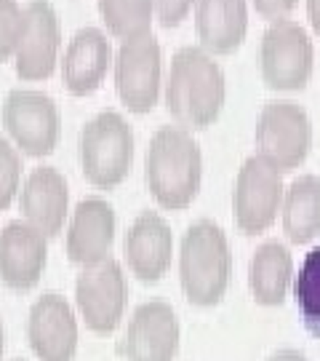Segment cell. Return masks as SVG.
Listing matches in <instances>:
<instances>
[{
	"mask_svg": "<svg viewBox=\"0 0 320 361\" xmlns=\"http://www.w3.org/2000/svg\"><path fill=\"white\" fill-rule=\"evenodd\" d=\"M163 99L171 118L184 129L211 126L227 102V78L217 56L203 46H181L171 56Z\"/></svg>",
	"mask_w": 320,
	"mask_h": 361,
	"instance_id": "6da1fadb",
	"label": "cell"
},
{
	"mask_svg": "<svg viewBox=\"0 0 320 361\" xmlns=\"http://www.w3.org/2000/svg\"><path fill=\"white\" fill-rule=\"evenodd\" d=\"M144 182L155 201L171 212L187 209L198 198L203 182V150L190 129L166 123L150 137Z\"/></svg>",
	"mask_w": 320,
	"mask_h": 361,
	"instance_id": "7a4b0ae2",
	"label": "cell"
},
{
	"mask_svg": "<svg viewBox=\"0 0 320 361\" xmlns=\"http://www.w3.org/2000/svg\"><path fill=\"white\" fill-rule=\"evenodd\" d=\"M232 279L230 238L214 219H195L179 244L181 292L198 308L219 305Z\"/></svg>",
	"mask_w": 320,
	"mask_h": 361,
	"instance_id": "3957f363",
	"label": "cell"
},
{
	"mask_svg": "<svg viewBox=\"0 0 320 361\" xmlns=\"http://www.w3.org/2000/svg\"><path fill=\"white\" fill-rule=\"evenodd\" d=\"M134 129L123 113L99 110L80 131V169L83 177L99 188H117L134 166Z\"/></svg>",
	"mask_w": 320,
	"mask_h": 361,
	"instance_id": "277c9868",
	"label": "cell"
},
{
	"mask_svg": "<svg viewBox=\"0 0 320 361\" xmlns=\"http://www.w3.org/2000/svg\"><path fill=\"white\" fill-rule=\"evenodd\" d=\"M256 155L278 171H294L312 150V121L302 104L291 99H269L256 118Z\"/></svg>",
	"mask_w": 320,
	"mask_h": 361,
	"instance_id": "5b68a950",
	"label": "cell"
},
{
	"mask_svg": "<svg viewBox=\"0 0 320 361\" xmlns=\"http://www.w3.org/2000/svg\"><path fill=\"white\" fill-rule=\"evenodd\" d=\"M262 80L272 91H302L315 70V46L305 27L294 19H275L259 43Z\"/></svg>",
	"mask_w": 320,
	"mask_h": 361,
	"instance_id": "8992f818",
	"label": "cell"
},
{
	"mask_svg": "<svg viewBox=\"0 0 320 361\" xmlns=\"http://www.w3.org/2000/svg\"><path fill=\"white\" fill-rule=\"evenodd\" d=\"M3 129L25 155H51L62 134L59 104L38 89H11L3 102Z\"/></svg>",
	"mask_w": 320,
	"mask_h": 361,
	"instance_id": "52a82bcc",
	"label": "cell"
},
{
	"mask_svg": "<svg viewBox=\"0 0 320 361\" xmlns=\"http://www.w3.org/2000/svg\"><path fill=\"white\" fill-rule=\"evenodd\" d=\"M117 99L131 113H150L163 91V51L153 32L120 40L113 59Z\"/></svg>",
	"mask_w": 320,
	"mask_h": 361,
	"instance_id": "ba28073f",
	"label": "cell"
},
{
	"mask_svg": "<svg viewBox=\"0 0 320 361\" xmlns=\"http://www.w3.org/2000/svg\"><path fill=\"white\" fill-rule=\"evenodd\" d=\"M283 193V174L275 166H269L264 158L248 155L235 177V190H232V212H235V225L245 235H259L275 225L281 214Z\"/></svg>",
	"mask_w": 320,
	"mask_h": 361,
	"instance_id": "9c48e42d",
	"label": "cell"
},
{
	"mask_svg": "<svg viewBox=\"0 0 320 361\" xmlns=\"http://www.w3.org/2000/svg\"><path fill=\"white\" fill-rule=\"evenodd\" d=\"M128 302V284L123 265L115 257H107L96 265L80 268L75 279V305L80 319L91 332L110 335L115 332Z\"/></svg>",
	"mask_w": 320,
	"mask_h": 361,
	"instance_id": "30bf717a",
	"label": "cell"
},
{
	"mask_svg": "<svg viewBox=\"0 0 320 361\" xmlns=\"http://www.w3.org/2000/svg\"><path fill=\"white\" fill-rule=\"evenodd\" d=\"M181 329L177 310L166 300L136 305L117 343L123 361H174L179 353Z\"/></svg>",
	"mask_w": 320,
	"mask_h": 361,
	"instance_id": "8fae6325",
	"label": "cell"
},
{
	"mask_svg": "<svg viewBox=\"0 0 320 361\" xmlns=\"http://www.w3.org/2000/svg\"><path fill=\"white\" fill-rule=\"evenodd\" d=\"M62 25L49 0H30L25 6V32L13 54V70L22 80H46L59 65Z\"/></svg>",
	"mask_w": 320,
	"mask_h": 361,
	"instance_id": "7c38bea8",
	"label": "cell"
},
{
	"mask_svg": "<svg viewBox=\"0 0 320 361\" xmlns=\"http://www.w3.org/2000/svg\"><path fill=\"white\" fill-rule=\"evenodd\" d=\"M27 340L40 361H72L80 343L72 305L56 292L40 295L27 313Z\"/></svg>",
	"mask_w": 320,
	"mask_h": 361,
	"instance_id": "4fadbf2b",
	"label": "cell"
},
{
	"mask_svg": "<svg viewBox=\"0 0 320 361\" xmlns=\"http://www.w3.org/2000/svg\"><path fill=\"white\" fill-rule=\"evenodd\" d=\"M117 219L113 204L102 195H89L77 201L75 209L70 212L67 222V257L80 268L96 265L110 257L113 244H115Z\"/></svg>",
	"mask_w": 320,
	"mask_h": 361,
	"instance_id": "5bb4252c",
	"label": "cell"
},
{
	"mask_svg": "<svg viewBox=\"0 0 320 361\" xmlns=\"http://www.w3.org/2000/svg\"><path fill=\"white\" fill-rule=\"evenodd\" d=\"M123 257L128 271L144 284L166 276L174 257V233L160 212L144 209L134 217L123 238Z\"/></svg>",
	"mask_w": 320,
	"mask_h": 361,
	"instance_id": "9a60e30c",
	"label": "cell"
},
{
	"mask_svg": "<svg viewBox=\"0 0 320 361\" xmlns=\"http://www.w3.org/2000/svg\"><path fill=\"white\" fill-rule=\"evenodd\" d=\"M49 262V238L25 219H11L0 231V281L13 292L38 286Z\"/></svg>",
	"mask_w": 320,
	"mask_h": 361,
	"instance_id": "2e32d148",
	"label": "cell"
},
{
	"mask_svg": "<svg viewBox=\"0 0 320 361\" xmlns=\"http://www.w3.org/2000/svg\"><path fill=\"white\" fill-rule=\"evenodd\" d=\"M19 209L22 219L46 238L59 235L70 217V188L62 171L56 166L32 169L19 188Z\"/></svg>",
	"mask_w": 320,
	"mask_h": 361,
	"instance_id": "e0dca14e",
	"label": "cell"
},
{
	"mask_svg": "<svg viewBox=\"0 0 320 361\" xmlns=\"http://www.w3.org/2000/svg\"><path fill=\"white\" fill-rule=\"evenodd\" d=\"M113 59H115V51H113L107 32L99 27H80L70 38L64 56L59 59L67 91L75 97L94 94L110 73Z\"/></svg>",
	"mask_w": 320,
	"mask_h": 361,
	"instance_id": "ac0fdd59",
	"label": "cell"
},
{
	"mask_svg": "<svg viewBox=\"0 0 320 361\" xmlns=\"http://www.w3.org/2000/svg\"><path fill=\"white\" fill-rule=\"evenodd\" d=\"M198 46L208 54H232L248 35V0H195Z\"/></svg>",
	"mask_w": 320,
	"mask_h": 361,
	"instance_id": "d6986e66",
	"label": "cell"
},
{
	"mask_svg": "<svg viewBox=\"0 0 320 361\" xmlns=\"http://www.w3.org/2000/svg\"><path fill=\"white\" fill-rule=\"evenodd\" d=\"M294 255L291 249L278 241L267 238L256 246L248 262V289L259 305L278 308L286 302V297L294 284Z\"/></svg>",
	"mask_w": 320,
	"mask_h": 361,
	"instance_id": "ffe728a7",
	"label": "cell"
},
{
	"mask_svg": "<svg viewBox=\"0 0 320 361\" xmlns=\"http://www.w3.org/2000/svg\"><path fill=\"white\" fill-rule=\"evenodd\" d=\"M283 233L291 244H309L320 235V177L299 174L286 185L281 204Z\"/></svg>",
	"mask_w": 320,
	"mask_h": 361,
	"instance_id": "44dd1931",
	"label": "cell"
},
{
	"mask_svg": "<svg viewBox=\"0 0 320 361\" xmlns=\"http://www.w3.org/2000/svg\"><path fill=\"white\" fill-rule=\"evenodd\" d=\"M99 13L110 35L131 40L150 35L155 22V0H99Z\"/></svg>",
	"mask_w": 320,
	"mask_h": 361,
	"instance_id": "7402d4cb",
	"label": "cell"
},
{
	"mask_svg": "<svg viewBox=\"0 0 320 361\" xmlns=\"http://www.w3.org/2000/svg\"><path fill=\"white\" fill-rule=\"evenodd\" d=\"M291 295L302 313L305 329L320 340V246H312L305 255L299 271L294 273Z\"/></svg>",
	"mask_w": 320,
	"mask_h": 361,
	"instance_id": "603a6c76",
	"label": "cell"
},
{
	"mask_svg": "<svg viewBox=\"0 0 320 361\" xmlns=\"http://www.w3.org/2000/svg\"><path fill=\"white\" fill-rule=\"evenodd\" d=\"M22 188V155L8 137L0 134V212L13 204Z\"/></svg>",
	"mask_w": 320,
	"mask_h": 361,
	"instance_id": "cb8c5ba5",
	"label": "cell"
},
{
	"mask_svg": "<svg viewBox=\"0 0 320 361\" xmlns=\"http://www.w3.org/2000/svg\"><path fill=\"white\" fill-rule=\"evenodd\" d=\"M25 32V6L19 0H0V62H8Z\"/></svg>",
	"mask_w": 320,
	"mask_h": 361,
	"instance_id": "d4e9b609",
	"label": "cell"
},
{
	"mask_svg": "<svg viewBox=\"0 0 320 361\" xmlns=\"http://www.w3.org/2000/svg\"><path fill=\"white\" fill-rule=\"evenodd\" d=\"M195 0H155V19L163 27H177L187 19Z\"/></svg>",
	"mask_w": 320,
	"mask_h": 361,
	"instance_id": "484cf974",
	"label": "cell"
},
{
	"mask_svg": "<svg viewBox=\"0 0 320 361\" xmlns=\"http://www.w3.org/2000/svg\"><path fill=\"white\" fill-rule=\"evenodd\" d=\"M299 0H251V6L256 8V13L267 16L269 22L275 19H288V13L296 8Z\"/></svg>",
	"mask_w": 320,
	"mask_h": 361,
	"instance_id": "4316f807",
	"label": "cell"
},
{
	"mask_svg": "<svg viewBox=\"0 0 320 361\" xmlns=\"http://www.w3.org/2000/svg\"><path fill=\"white\" fill-rule=\"evenodd\" d=\"M267 361H309V359L299 348H281V350H275Z\"/></svg>",
	"mask_w": 320,
	"mask_h": 361,
	"instance_id": "83f0119b",
	"label": "cell"
},
{
	"mask_svg": "<svg viewBox=\"0 0 320 361\" xmlns=\"http://www.w3.org/2000/svg\"><path fill=\"white\" fill-rule=\"evenodd\" d=\"M307 19L312 32L320 38V0H307Z\"/></svg>",
	"mask_w": 320,
	"mask_h": 361,
	"instance_id": "f1b7e54d",
	"label": "cell"
},
{
	"mask_svg": "<svg viewBox=\"0 0 320 361\" xmlns=\"http://www.w3.org/2000/svg\"><path fill=\"white\" fill-rule=\"evenodd\" d=\"M3 350H6V329H3V319H0V361H3Z\"/></svg>",
	"mask_w": 320,
	"mask_h": 361,
	"instance_id": "f546056e",
	"label": "cell"
},
{
	"mask_svg": "<svg viewBox=\"0 0 320 361\" xmlns=\"http://www.w3.org/2000/svg\"><path fill=\"white\" fill-rule=\"evenodd\" d=\"M16 361H22V359H16Z\"/></svg>",
	"mask_w": 320,
	"mask_h": 361,
	"instance_id": "4dcf8cb0",
	"label": "cell"
}]
</instances>
